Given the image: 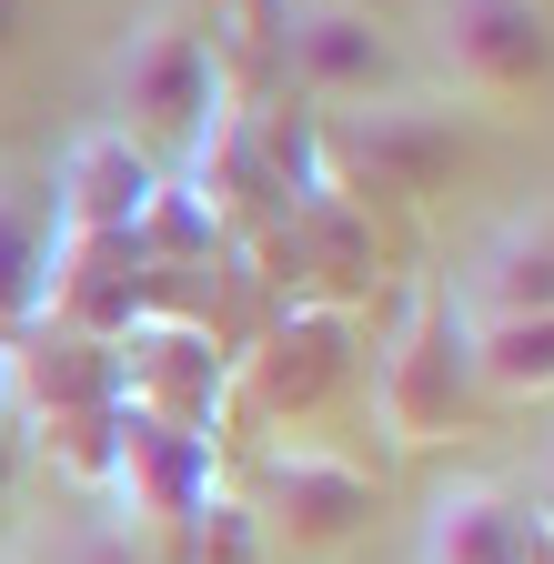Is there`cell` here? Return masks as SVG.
Segmentation results:
<instances>
[{
    "instance_id": "52a82bcc",
    "label": "cell",
    "mask_w": 554,
    "mask_h": 564,
    "mask_svg": "<svg viewBox=\"0 0 554 564\" xmlns=\"http://www.w3.org/2000/svg\"><path fill=\"white\" fill-rule=\"evenodd\" d=\"M272 51H283V70H293L323 111L403 101L413 91V61L373 21V0H272Z\"/></svg>"
},
{
    "instance_id": "3957f363",
    "label": "cell",
    "mask_w": 554,
    "mask_h": 564,
    "mask_svg": "<svg viewBox=\"0 0 554 564\" xmlns=\"http://www.w3.org/2000/svg\"><path fill=\"white\" fill-rule=\"evenodd\" d=\"M232 91V70L213 61L192 11H142L121 41H111V131L142 152V141H182L213 121V101Z\"/></svg>"
},
{
    "instance_id": "8992f818",
    "label": "cell",
    "mask_w": 554,
    "mask_h": 564,
    "mask_svg": "<svg viewBox=\"0 0 554 564\" xmlns=\"http://www.w3.org/2000/svg\"><path fill=\"white\" fill-rule=\"evenodd\" d=\"M424 61L464 101H534L554 82L544 0H424Z\"/></svg>"
},
{
    "instance_id": "ffe728a7",
    "label": "cell",
    "mask_w": 554,
    "mask_h": 564,
    "mask_svg": "<svg viewBox=\"0 0 554 564\" xmlns=\"http://www.w3.org/2000/svg\"><path fill=\"white\" fill-rule=\"evenodd\" d=\"M524 564H554V524H534V534H524Z\"/></svg>"
},
{
    "instance_id": "ba28073f",
    "label": "cell",
    "mask_w": 554,
    "mask_h": 564,
    "mask_svg": "<svg viewBox=\"0 0 554 564\" xmlns=\"http://www.w3.org/2000/svg\"><path fill=\"white\" fill-rule=\"evenodd\" d=\"M323 182L333 192H434L454 172V111H434L424 91L403 101H354V111H323Z\"/></svg>"
},
{
    "instance_id": "30bf717a",
    "label": "cell",
    "mask_w": 554,
    "mask_h": 564,
    "mask_svg": "<svg viewBox=\"0 0 554 564\" xmlns=\"http://www.w3.org/2000/svg\"><path fill=\"white\" fill-rule=\"evenodd\" d=\"M454 323H514V313H554V202H524L484 232L454 272Z\"/></svg>"
},
{
    "instance_id": "8fae6325",
    "label": "cell",
    "mask_w": 554,
    "mask_h": 564,
    "mask_svg": "<svg viewBox=\"0 0 554 564\" xmlns=\"http://www.w3.org/2000/svg\"><path fill=\"white\" fill-rule=\"evenodd\" d=\"M152 192H162L152 152H131V141L101 121V131H82L72 152H61V172H51V232H142Z\"/></svg>"
},
{
    "instance_id": "ac0fdd59",
    "label": "cell",
    "mask_w": 554,
    "mask_h": 564,
    "mask_svg": "<svg viewBox=\"0 0 554 564\" xmlns=\"http://www.w3.org/2000/svg\"><path fill=\"white\" fill-rule=\"evenodd\" d=\"M11 494H21V423L0 413V514H11Z\"/></svg>"
},
{
    "instance_id": "277c9868",
    "label": "cell",
    "mask_w": 554,
    "mask_h": 564,
    "mask_svg": "<svg viewBox=\"0 0 554 564\" xmlns=\"http://www.w3.org/2000/svg\"><path fill=\"white\" fill-rule=\"evenodd\" d=\"M101 484H111V524L142 544L152 564H172L182 544H192V524H202V505L222 494V454H213V434H182V423H152V413H121L111 423V464H101Z\"/></svg>"
},
{
    "instance_id": "4fadbf2b",
    "label": "cell",
    "mask_w": 554,
    "mask_h": 564,
    "mask_svg": "<svg viewBox=\"0 0 554 564\" xmlns=\"http://www.w3.org/2000/svg\"><path fill=\"white\" fill-rule=\"evenodd\" d=\"M41 282H51V182L21 152H0V343L41 323Z\"/></svg>"
},
{
    "instance_id": "6da1fadb",
    "label": "cell",
    "mask_w": 554,
    "mask_h": 564,
    "mask_svg": "<svg viewBox=\"0 0 554 564\" xmlns=\"http://www.w3.org/2000/svg\"><path fill=\"white\" fill-rule=\"evenodd\" d=\"M232 505H242V524L272 564H333L383 514V484H373V464L333 454V444H272Z\"/></svg>"
},
{
    "instance_id": "d6986e66",
    "label": "cell",
    "mask_w": 554,
    "mask_h": 564,
    "mask_svg": "<svg viewBox=\"0 0 554 564\" xmlns=\"http://www.w3.org/2000/svg\"><path fill=\"white\" fill-rule=\"evenodd\" d=\"M21 31H31V0H0V70H11V51H21Z\"/></svg>"
},
{
    "instance_id": "44dd1931",
    "label": "cell",
    "mask_w": 554,
    "mask_h": 564,
    "mask_svg": "<svg viewBox=\"0 0 554 564\" xmlns=\"http://www.w3.org/2000/svg\"><path fill=\"white\" fill-rule=\"evenodd\" d=\"M534 524H554V444H544V514Z\"/></svg>"
},
{
    "instance_id": "5bb4252c",
    "label": "cell",
    "mask_w": 554,
    "mask_h": 564,
    "mask_svg": "<svg viewBox=\"0 0 554 564\" xmlns=\"http://www.w3.org/2000/svg\"><path fill=\"white\" fill-rule=\"evenodd\" d=\"M464 373L495 403H534L554 393V313H514V323H464Z\"/></svg>"
},
{
    "instance_id": "5b68a950",
    "label": "cell",
    "mask_w": 554,
    "mask_h": 564,
    "mask_svg": "<svg viewBox=\"0 0 554 564\" xmlns=\"http://www.w3.org/2000/svg\"><path fill=\"white\" fill-rule=\"evenodd\" d=\"M373 403H383V434L393 444H444L474 423V373H464V323L444 272H424L403 293L393 333H383V364H373Z\"/></svg>"
},
{
    "instance_id": "2e32d148",
    "label": "cell",
    "mask_w": 554,
    "mask_h": 564,
    "mask_svg": "<svg viewBox=\"0 0 554 564\" xmlns=\"http://www.w3.org/2000/svg\"><path fill=\"white\" fill-rule=\"evenodd\" d=\"M31 564H152V554L131 544V534H121L111 514H82V524H61V534H51V544H41Z\"/></svg>"
},
{
    "instance_id": "7a4b0ae2",
    "label": "cell",
    "mask_w": 554,
    "mask_h": 564,
    "mask_svg": "<svg viewBox=\"0 0 554 564\" xmlns=\"http://www.w3.org/2000/svg\"><path fill=\"white\" fill-rule=\"evenodd\" d=\"M354 383V313L343 303H293L252 352L222 364V413L242 434H283V423H323Z\"/></svg>"
},
{
    "instance_id": "7c38bea8",
    "label": "cell",
    "mask_w": 554,
    "mask_h": 564,
    "mask_svg": "<svg viewBox=\"0 0 554 564\" xmlns=\"http://www.w3.org/2000/svg\"><path fill=\"white\" fill-rule=\"evenodd\" d=\"M524 534H534V505L504 474H454V484H434V505H424L413 564H524Z\"/></svg>"
},
{
    "instance_id": "9c48e42d",
    "label": "cell",
    "mask_w": 554,
    "mask_h": 564,
    "mask_svg": "<svg viewBox=\"0 0 554 564\" xmlns=\"http://www.w3.org/2000/svg\"><path fill=\"white\" fill-rule=\"evenodd\" d=\"M222 364H232V352L202 333V323H172V313H131V323L111 333L121 413L182 423V434H213V413H222Z\"/></svg>"
},
{
    "instance_id": "e0dca14e",
    "label": "cell",
    "mask_w": 554,
    "mask_h": 564,
    "mask_svg": "<svg viewBox=\"0 0 554 564\" xmlns=\"http://www.w3.org/2000/svg\"><path fill=\"white\" fill-rule=\"evenodd\" d=\"M192 21L202 31H213V21L222 31H272V0H192Z\"/></svg>"
},
{
    "instance_id": "9a60e30c",
    "label": "cell",
    "mask_w": 554,
    "mask_h": 564,
    "mask_svg": "<svg viewBox=\"0 0 554 564\" xmlns=\"http://www.w3.org/2000/svg\"><path fill=\"white\" fill-rule=\"evenodd\" d=\"M182 564H262V544H252V524H242V505H232V484L202 505V524H192Z\"/></svg>"
}]
</instances>
